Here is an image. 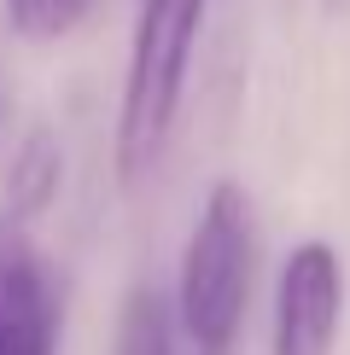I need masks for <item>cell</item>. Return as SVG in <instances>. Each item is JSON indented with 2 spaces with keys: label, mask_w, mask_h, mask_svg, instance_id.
<instances>
[{
  "label": "cell",
  "mask_w": 350,
  "mask_h": 355,
  "mask_svg": "<svg viewBox=\"0 0 350 355\" xmlns=\"http://www.w3.org/2000/svg\"><path fill=\"white\" fill-rule=\"evenodd\" d=\"M251 274H257L251 198L240 181H216L181 245L175 297H169L175 344H187V355H228L240 344L245 309H251Z\"/></svg>",
  "instance_id": "cell-1"
},
{
  "label": "cell",
  "mask_w": 350,
  "mask_h": 355,
  "mask_svg": "<svg viewBox=\"0 0 350 355\" xmlns=\"http://www.w3.org/2000/svg\"><path fill=\"white\" fill-rule=\"evenodd\" d=\"M117 355H181L175 349V315L152 286H135L117 315Z\"/></svg>",
  "instance_id": "cell-6"
},
{
  "label": "cell",
  "mask_w": 350,
  "mask_h": 355,
  "mask_svg": "<svg viewBox=\"0 0 350 355\" xmlns=\"http://www.w3.org/2000/svg\"><path fill=\"white\" fill-rule=\"evenodd\" d=\"M65 297L29 221L0 210V355H58Z\"/></svg>",
  "instance_id": "cell-3"
},
{
  "label": "cell",
  "mask_w": 350,
  "mask_h": 355,
  "mask_svg": "<svg viewBox=\"0 0 350 355\" xmlns=\"http://www.w3.org/2000/svg\"><path fill=\"white\" fill-rule=\"evenodd\" d=\"M344 327V262L327 239H303L274 286V355H333Z\"/></svg>",
  "instance_id": "cell-4"
},
{
  "label": "cell",
  "mask_w": 350,
  "mask_h": 355,
  "mask_svg": "<svg viewBox=\"0 0 350 355\" xmlns=\"http://www.w3.org/2000/svg\"><path fill=\"white\" fill-rule=\"evenodd\" d=\"M58 175H65V157H58V146H53V135H47V128H35V135L24 140V152L12 157V175H6V204H0V210L35 227V221L47 216V204L58 198Z\"/></svg>",
  "instance_id": "cell-5"
},
{
  "label": "cell",
  "mask_w": 350,
  "mask_h": 355,
  "mask_svg": "<svg viewBox=\"0 0 350 355\" xmlns=\"http://www.w3.org/2000/svg\"><path fill=\"white\" fill-rule=\"evenodd\" d=\"M204 12H210V0H140L128 64H123L117 128H111V164L123 187L146 181L169 146V128L181 116V94H187V70H193V53L204 35Z\"/></svg>",
  "instance_id": "cell-2"
},
{
  "label": "cell",
  "mask_w": 350,
  "mask_h": 355,
  "mask_svg": "<svg viewBox=\"0 0 350 355\" xmlns=\"http://www.w3.org/2000/svg\"><path fill=\"white\" fill-rule=\"evenodd\" d=\"M88 12H94V0H6V24L18 29L24 41H35V47L65 41Z\"/></svg>",
  "instance_id": "cell-7"
}]
</instances>
